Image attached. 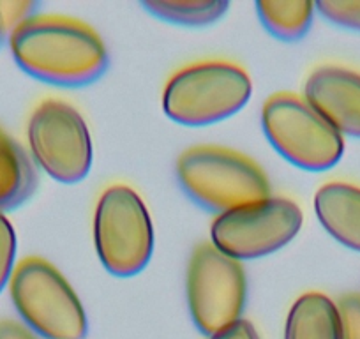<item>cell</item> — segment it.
<instances>
[{
	"mask_svg": "<svg viewBox=\"0 0 360 339\" xmlns=\"http://www.w3.org/2000/svg\"><path fill=\"white\" fill-rule=\"evenodd\" d=\"M209 339H259V334L251 321L242 320L240 318L233 325L226 327L224 331L217 332V334H214Z\"/></svg>",
	"mask_w": 360,
	"mask_h": 339,
	"instance_id": "20",
	"label": "cell"
},
{
	"mask_svg": "<svg viewBox=\"0 0 360 339\" xmlns=\"http://www.w3.org/2000/svg\"><path fill=\"white\" fill-rule=\"evenodd\" d=\"M32 161L60 184H76L92 168V138L82 113L60 99H46L27 127Z\"/></svg>",
	"mask_w": 360,
	"mask_h": 339,
	"instance_id": "7",
	"label": "cell"
},
{
	"mask_svg": "<svg viewBox=\"0 0 360 339\" xmlns=\"http://www.w3.org/2000/svg\"><path fill=\"white\" fill-rule=\"evenodd\" d=\"M262 126L270 145L307 172L330 170L345 152L341 134L297 94L270 96L262 110Z\"/></svg>",
	"mask_w": 360,
	"mask_h": 339,
	"instance_id": "5",
	"label": "cell"
},
{
	"mask_svg": "<svg viewBox=\"0 0 360 339\" xmlns=\"http://www.w3.org/2000/svg\"><path fill=\"white\" fill-rule=\"evenodd\" d=\"M304 99L338 131L360 140V75L325 65L313 71L304 85Z\"/></svg>",
	"mask_w": 360,
	"mask_h": 339,
	"instance_id": "10",
	"label": "cell"
},
{
	"mask_svg": "<svg viewBox=\"0 0 360 339\" xmlns=\"http://www.w3.org/2000/svg\"><path fill=\"white\" fill-rule=\"evenodd\" d=\"M314 212L339 244L360 252V188L345 182L321 186L314 195Z\"/></svg>",
	"mask_w": 360,
	"mask_h": 339,
	"instance_id": "11",
	"label": "cell"
},
{
	"mask_svg": "<svg viewBox=\"0 0 360 339\" xmlns=\"http://www.w3.org/2000/svg\"><path fill=\"white\" fill-rule=\"evenodd\" d=\"M302 210L288 198H266L216 217L210 228L214 248L233 260H256L279 251L297 237Z\"/></svg>",
	"mask_w": 360,
	"mask_h": 339,
	"instance_id": "9",
	"label": "cell"
},
{
	"mask_svg": "<svg viewBox=\"0 0 360 339\" xmlns=\"http://www.w3.org/2000/svg\"><path fill=\"white\" fill-rule=\"evenodd\" d=\"M314 9L334 25L360 32V0H320Z\"/></svg>",
	"mask_w": 360,
	"mask_h": 339,
	"instance_id": "16",
	"label": "cell"
},
{
	"mask_svg": "<svg viewBox=\"0 0 360 339\" xmlns=\"http://www.w3.org/2000/svg\"><path fill=\"white\" fill-rule=\"evenodd\" d=\"M256 11L272 36L288 43L306 36L314 18V4L307 0H258Z\"/></svg>",
	"mask_w": 360,
	"mask_h": 339,
	"instance_id": "14",
	"label": "cell"
},
{
	"mask_svg": "<svg viewBox=\"0 0 360 339\" xmlns=\"http://www.w3.org/2000/svg\"><path fill=\"white\" fill-rule=\"evenodd\" d=\"M2 34H4V29H2V23H0V41H2Z\"/></svg>",
	"mask_w": 360,
	"mask_h": 339,
	"instance_id": "22",
	"label": "cell"
},
{
	"mask_svg": "<svg viewBox=\"0 0 360 339\" xmlns=\"http://www.w3.org/2000/svg\"><path fill=\"white\" fill-rule=\"evenodd\" d=\"M176 179L193 202L219 216L270 198L265 172L230 148L209 145L188 148L176 161Z\"/></svg>",
	"mask_w": 360,
	"mask_h": 339,
	"instance_id": "2",
	"label": "cell"
},
{
	"mask_svg": "<svg viewBox=\"0 0 360 339\" xmlns=\"http://www.w3.org/2000/svg\"><path fill=\"white\" fill-rule=\"evenodd\" d=\"M16 64L39 82L57 87H85L101 78L108 50L92 27L64 16L34 15L9 37Z\"/></svg>",
	"mask_w": 360,
	"mask_h": 339,
	"instance_id": "1",
	"label": "cell"
},
{
	"mask_svg": "<svg viewBox=\"0 0 360 339\" xmlns=\"http://www.w3.org/2000/svg\"><path fill=\"white\" fill-rule=\"evenodd\" d=\"M248 281L240 262L205 242L193 252L188 269V304L196 328L207 338L240 320Z\"/></svg>",
	"mask_w": 360,
	"mask_h": 339,
	"instance_id": "8",
	"label": "cell"
},
{
	"mask_svg": "<svg viewBox=\"0 0 360 339\" xmlns=\"http://www.w3.org/2000/svg\"><path fill=\"white\" fill-rule=\"evenodd\" d=\"M141 8L165 22L184 27H207L226 15V0H141Z\"/></svg>",
	"mask_w": 360,
	"mask_h": 339,
	"instance_id": "15",
	"label": "cell"
},
{
	"mask_svg": "<svg viewBox=\"0 0 360 339\" xmlns=\"http://www.w3.org/2000/svg\"><path fill=\"white\" fill-rule=\"evenodd\" d=\"M36 4L32 2H0V23L4 30H15L29 18H32V11Z\"/></svg>",
	"mask_w": 360,
	"mask_h": 339,
	"instance_id": "19",
	"label": "cell"
},
{
	"mask_svg": "<svg viewBox=\"0 0 360 339\" xmlns=\"http://www.w3.org/2000/svg\"><path fill=\"white\" fill-rule=\"evenodd\" d=\"M37 182L32 155L0 127V214L29 202L36 193Z\"/></svg>",
	"mask_w": 360,
	"mask_h": 339,
	"instance_id": "12",
	"label": "cell"
},
{
	"mask_svg": "<svg viewBox=\"0 0 360 339\" xmlns=\"http://www.w3.org/2000/svg\"><path fill=\"white\" fill-rule=\"evenodd\" d=\"M342 339H360V295L352 293L339 299Z\"/></svg>",
	"mask_w": 360,
	"mask_h": 339,
	"instance_id": "18",
	"label": "cell"
},
{
	"mask_svg": "<svg viewBox=\"0 0 360 339\" xmlns=\"http://www.w3.org/2000/svg\"><path fill=\"white\" fill-rule=\"evenodd\" d=\"M94 244L103 267L117 278H131L147 267L154 224L134 189L117 184L103 193L94 214Z\"/></svg>",
	"mask_w": 360,
	"mask_h": 339,
	"instance_id": "6",
	"label": "cell"
},
{
	"mask_svg": "<svg viewBox=\"0 0 360 339\" xmlns=\"http://www.w3.org/2000/svg\"><path fill=\"white\" fill-rule=\"evenodd\" d=\"M0 339H37L30 328L13 320H0Z\"/></svg>",
	"mask_w": 360,
	"mask_h": 339,
	"instance_id": "21",
	"label": "cell"
},
{
	"mask_svg": "<svg viewBox=\"0 0 360 339\" xmlns=\"http://www.w3.org/2000/svg\"><path fill=\"white\" fill-rule=\"evenodd\" d=\"M15 309L27 328L44 339H85V307L68 279L43 258L16 265L9 281Z\"/></svg>",
	"mask_w": 360,
	"mask_h": 339,
	"instance_id": "4",
	"label": "cell"
},
{
	"mask_svg": "<svg viewBox=\"0 0 360 339\" xmlns=\"http://www.w3.org/2000/svg\"><path fill=\"white\" fill-rule=\"evenodd\" d=\"M16 234L11 221L0 214V293L9 285L16 265Z\"/></svg>",
	"mask_w": 360,
	"mask_h": 339,
	"instance_id": "17",
	"label": "cell"
},
{
	"mask_svg": "<svg viewBox=\"0 0 360 339\" xmlns=\"http://www.w3.org/2000/svg\"><path fill=\"white\" fill-rule=\"evenodd\" d=\"M285 339H342L338 304L320 292L300 295L286 318Z\"/></svg>",
	"mask_w": 360,
	"mask_h": 339,
	"instance_id": "13",
	"label": "cell"
},
{
	"mask_svg": "<svg viewBox=\"0 0 360 339\" xmlns=\"http://www.w3.org/2000/svg\"><path fill=\"white\" fill-rule=\"evenodd\" d=\"M251 96V78L237 64L200 62L180 69L168 79L162 108L173 122L203 127L238 113Z\"/></svg>",
	"mask_w": 360,
	"mask_h": 339,
	"instance_id": "3",
	"label": "cell"
}]
</instances>
